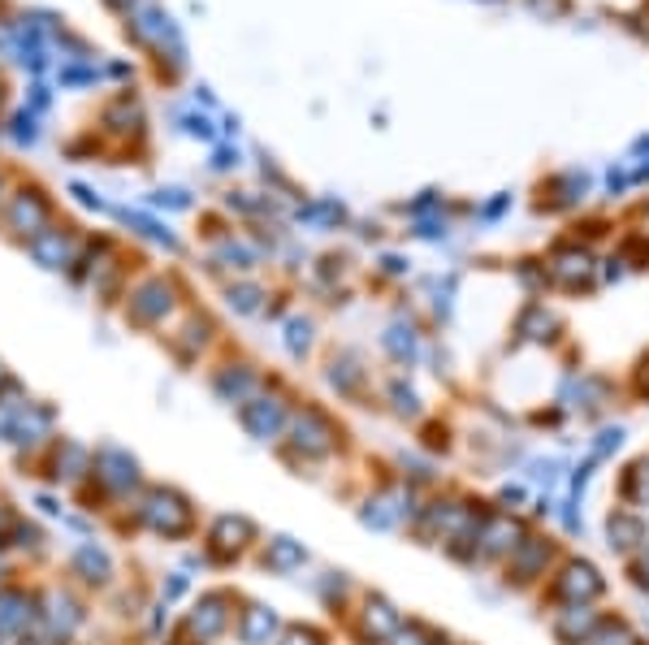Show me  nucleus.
Listing matches in <instances>:
<instances>
[{
  "label": "nucleus",
  "instance_id": "4468645a",
  "mask_svg": "<svg viewBox=\"0 0 649 645\" xmlns=\"http://www.w3.org/2000/svg\"><path fill=\"white\" fill-rule=\"evenodd\" d=\"M213 394L216 403H225V408H243L247 399H256L260 390H265V377H260V368L256 364H247V359H230V364H221L213 372Z\"/></svg>",
  "mask_w": 649,
  "mask_h": 645
},
{
  "label": "nucleus",
  "instance_id": "58836bf2",
  "mask_svg": "<svg viewBox=\"0 0 649 645\" xmlns=\"http://www.w3.org/2000/svg\"><path fill=\"white\" fill-rule=\"evenodd\" d=\"M628 572H633V585L649 593V546H641L637 555H633V564H628Z\"/></svg>",
  "mask_w": 649,
  "mask_h": 645
},
{
  "label": "nucleus",
  "instance_id": "9d476101",
  "mask_svg": "<svg viewBox=\"0 0 649 645\" xmlns=\"http://www.w3.org/2000/svg\"><path fill=\"white\" fill-rule=\"evenodd\" d=\"M290 416H294V403H290L282 390H260L256 399H247L243 408H238V425H243V433L251 437V442H282L287 437V425Z\"/></svg>",
  "mask_w": 649,
  "mask_h": 645
},
{
  "label": "nucleus",
  "instance_id": "1a4fd4ad",
  "mask_svg": "<svg viewBox=\"0 0 649 645\" xmlns=\"http://www.w3.org/2000/svg\"><path fill=\"white\" fill-rule=\"evenodd\" d=\"M66 576H70L74 589H82V593H109L118 585V559H113V551L100 537H82V542H74L70 555H66Z\"/></svg>",
  "mask_w": 649,
  "mask_h": 645
},
{
  "label": "nucleus",
  "instance_id": "a878e982",
  "mask_svg": "<svg viewBox=\"0 0 649 645\" xmlns=\"http://www.w3.org/2000/svg\"><path fill=\"white\" fill-rule=\"evenodd\" d=\"M31 403H35V394H31V390H26L18 377L0 381V437L9 433V425H13V421H18V416L31 408Z\"/></svg>",
  "mask_w": 649,
  "mask_h": 645
},
{
  "label": "nucleus",
  "instance_id": "4c0bfd02",
  "mask_svg": "<svg viewBox=\"0 0 649 645\" xmlns=\"http://www.w3.org/2000/svg\"><path fill=\"white\" fill-rule=\"evenodd\" d=\"M619 446H624V430H606L602 437H597V442H593L589 459L597 464V459H606V455H611V451H619Z\"/></svg>",
  "mask_w": 649,
  "mask_h": 645
},
{
  "label": "nucleus",
  "instance_id": "6ab92c4d",
  "mask_svg": "<svg viewBox=\"0 0 649 645\" xmlns=\"http://www.w3.org/2000/svg\"><path fill=\"white\" fill-rule=\"evenodd\" d=\"M519 542H524V529L511 515H485L481 542H477V559H511V551Z\"/></svg>",
  "mask_w": 649,
  "mask_h": 645
},
{
  "label": "nucleus",
  "instance_id": "f704fd0d",
  "mask_svg": "<svg viewBox=\"0 0 649 645\" xmlns=\"http://www.w3.org/2000/svg\"><path fill=\"white\" fill-rule=\"evenodd\" d=\"M31 507H35L44 520H57V524H61V520H66V511H70L66 499H61L57 490H35V494H31Z\"/></svg>",
  "mask_w": 649,
  "mask_h": 645
},
{
  "label": "nucleus",
  "instance_id": "bb28decb",
  "mask_svg": "<svg viewBox=\"0 0 649 645\" xmlns=\"http://www.w3.org/2000/svg\"><path fill=\"white\" fill-rule=\"evenodd\" d=\"M619 494L633 502V507H649V459H637V464L624 472Z\"/></svg>",
  "mask_w": 649,
  "mask_h": 645
},
{
  "label": "nucleus",
  "instance_id": "e433bc0d",
  "mask_svg": "<svg viewBox=\"0 0 649 645\" xmlns=\"http://www.w3.org/2000/svg\"><path fill=\"white\" fill-rule=\"evenodd\" d=\"M61 529H70V533H78V542L82 537H96V515L91 511H66V520H61Z\"/></svg>",
  "mask_w": 649,
  "mask_h": 645
},
{
  "label": "nucleus",
  "instance_id": "ddd939ff",
  "mask_svg": "<svg viewBox=\"0 0 649 645\" xmlns=\"http://www.w3.org/2000/svg\"><path fill=\"white\" fill-rule=\"evenodd\" d=\"M606 593V580L602 572L589 564V559H568L555 580H550V598L555 602H563V607H577V602H593V598H602Z\"/></svg>",
  "mask_w": 649,
  "mask_h": 645
},
{
  "label": "nucleus",
  "instance_id": "9b49d317",
  "mask_svg": "<svg viewBox=\"0 0 649 645\" xmlns=\"http://www.w3.org/2000/svg\"><path fill=\"white\" fill-rule=\"evenodd\" d=\"M399 629H403V611H399L385 593H363L360 611H356V620H351L356 642L360 645H390Z\"/></svg>",
  "mask_w": 649,
  "mask_h": 645
},
{
  "label": "nucleus",
  "instance_id": "473e14b6",
  "mask_svg": "<svg viewBox=\"0 0 649 645\" xmlns=\"http://www.w3.org/2000/svg\"><path fill=\"white\" fill-rule=\"evenodd\" d=\"M381 347L390 352L394 364H412V359H416V338H412V330H390V334L381 338Z\"/></svg>",
  "mask_w": 649,
  "mask_h": 645
},
{
  "label": "nucleus",
  "instance_id": "2eb2a0df",
  "mask_svg": "<svg viewBox=\"0 0 649 645\" xmlns=\"http://www.w3.org/2000/svg\"><path fill=\"white\" fill-rule=\"evenodd\" d=\"M282 615L269 602H243L238 620H234V642L238 645H273L282 637Z\"/></svg>",
  "mask_w": 649,
  "mask_h": 645
},
{
  "label": "nucleus",
  "instance_id": "423d86ee",
  "mask_svg": "<svg viewBox=\"0 0 649 645\" xmlns=\"http://www.w3.org/2000/svg\"><path fill=\"white\" fill-rule=\"evenodd\" d=\"M35 472L44 477L48 490H57V494H78V490L91 481V446L70 437V433H61V437L44 451V459L35 464Z\"/></svg>",
  "mask_w": 649,
  "mask_h": 645
},
{
  "label": "nucleus",
  "instance_id": "5701e85b",
  "mask_svg": "<svg viewBox=\"0 0 649 645\" xmlns=\"http://www.w3.org/2000/svg\"><path fill=\"white\" fill-rule=\"evenodd\" d=\"M31 252H35V260H40L44 269H66L74 260V234H61V225L40 230V234L31 238Z\"/></svg>",
  "mask_w": 649,
  "mask_h": 645
},
{
  "label": "nucleus",
  "instance_id": "0eeeda50",
  "mask_svg": "<svg viewBox=\"0 0 649 645\" xmlns=\"http://www.w3.org/2000/svg\"><path fill=\"white\" fill-rule=\"evenodd\" d=\"M251 546H260V529L251 515H213L209 520V533H204V559L209 568H234Z\"/></svg>",
  "mask_w": 649,
  "mask_h": 645
},
{
  "label": "nucleus",
  "instance_id": "cd10ccee",
  "mask_svg": "<svg viewBox=\"0 0 649 645\" xmlns=\"http://www.w3.org/2000/svg\"><path fill=\"white\" fill-rule=\"evenodd\" d=\"M385 399H390V412H394L399 421H416V416H421V394H416L407 381H390Z\"/></svg>",
  "mask_w": 649,
  "mask_h": 645
},
{
  "label": "nucleus",
  "instance_id": "7c9ffc66",
  "mask_svg": "<svg viewBox=\"0 0 649 645\" xmlns=\"http://www.w3.org/2000/svg\"><path fill=\"white\" fill-rule=\"evenodd\" d=\"M584 645H641V642H637V633H633L624 620H602L597 633H593Z\"/></svg>",
  "mask_w": 649,
  "mask_h": 645
},
{
  "label": "nucleus",
  "instance_id": "f3484780",
  "mask_svg": "<svg viewBox=\"0 0 649 645\" xmlns=\"http://www.w3.org/2000/svg\"><path fill=\"white\" fill-rule=\"evenodd\" d=\"M169 312H174V294H169L165 282H144V287L131 294V303H126V321H135L139 330L165 325Z\"/></svg>",
  "mask_w": 649,
  "mask_h": 645
},
{
  "label": "nucleus",
  "instance_id": "79ce46f5",
  "mask_svg": "<svg viewBox=\"0 0 649 645\" xmlns=\"http://www.w3.org/2000/svg\"><path fill=\"white\" fill-rule=\"evenodd\" d=\"M13 564H18V559L0 551V585H9V580H13Z\"/></svg>",
  "mask_w": 649,
  "mask_h": 645
},
{
  "label": "nucleus",
  "instance_id": "393cba45",
  "mask_svg": "<svg viewBox=\"0 0 649 645\" xmlns=\"http://www.w3.org/2000/svg\"><path fill=\"white\" fill-rule=\"evenodd\" d=\"M325 377H329V386H334L343 399H356L363 390V381H368V372H363V364L356 356H334Z\"/></svg>",
  "mask_w": 649,
  "mask_h": 645
},
{
  "label": "nucleus",
  "instance_id": "c9c22d12",
  "mask_svg": "<svg viewBox=\"0 0 649 645\" xmlns=\"http://www.w3.org/2000/svg\"><path fill=\"white\" fill-rule=\"evenodd\" d=\"M307 347H312V325L307 321H290L287 325V352L294 359L307 356Z\"/></svg>",
  "mask_w": 649,
  "mask_h": 645
},
{
  "label": "nucleus",
  "instance_id": "c756f323",
  "mask_svg": "<svg viewBox=\"0 0 649 645\" xmlns=\"http://www.w3.org/2000/svg\"><path fill=\"white\" fill-rule=\"evenodd\" d=\"M390 645H446V637L429 624H421V620H403V629L394 633Z\"/></svg>",
  "mask_w": 649,
  "mask_h": 645
},
{
  "label": "nucleus",
  "instance_id": "4be33fe9",
  "mask_svg": "<svg viewBox=\"0 0 649 645\" xmlns=\"http://www.w3.org/2000/svg\"><path fill=\"white\" fill-rule=\"evenodd\" d=\"M597 624H602V615L589 607V602H577V607H563L559 615H555V637L563 645H584L593 633H597Z\"/></svg>",
  "mask_w": 649,
  "mask_h": 645
},
{
  "label": "nucleus",
  "instance_id": "c85d7f7f",
  "mask_svg": "<svg viewBox=\"0 0 649 645\" xmlns=\"http://www.w3.org/2000/svg\"><path fill=\"white\" fill-rule=\"evenodd\" d=\"M169 629H174V607L169 602H160V598H152L144 611V633L152 642H165L169 637Z\"/></svg>",
  "mask_w": 649,
  "mask_h": 645
},
{
  "label": "nucleus",
  "instance_id": "f8f14e48",
  "mask_svg": "<svg viewBox=\"0 0 649 645\" xmlns=\"http://www.w3.org/2000/svg\"><path fill=\"white\" fill-rule=\"evenodd\" d=\"M40 620V585H0V637L18 642Z\"/></svg>",
  "mask_w": 649,
  "mask_h": 645
},
{
  "label": "nucleus",
  "instance_id": "ea45409f",
  "mask_svg": "<svg viewBox=\"0 0 649 645\" xmlns=\"http://www.w3.org/2000/svg\"><path fill=\"white\" fill-rule=\"evenodd\" d=\"M230 303H234L238 312H256V308H260V290H251V287L230 290Z\"/></svg>",
  "mask_w": 649,
  "mask_h": 645
},
{
  "label": "nucleus",
  "instance_id": "20e7f679",
  "mask_svg": "<svg viewBox=\"0 0 649 645\" xmlns=\"http://www.w3.org/2000/svg\"><path fill=\"white\" fill-rule=\"evenodd\" d=\"M234 620H238V593L204 589L191 602V611L169 629L165 645H216L234 633Z\"/></svg>",
  "mask_w": 649,
  "mask_h": 645
},
{
  "label": "nucleus",
  "instance_id": "c03bdc74",
  "mask_svg": "<svg viewBox=\"0 0 649 645\" xmlns=\"http://www.w3.org/2000/svg\"><path fill=\"white\" fill-rule=\"evenodd\" d=\"M0 645H13V642H9V637H0Z\"/></svg>",
  "mask_w": 649,
  "mask_h": 645
},
{
  "label": "nucleus",
  "instance_id": "aec40b11",
  "mask_svg": "<svg viewBox=\"0 0 649 645\" xmlns=\"http://www.w3.org/2000/svg\"><path fill=\"white\" fill-rule=\"evenodd\" d=\"M260 564L273 576H294L307 568V546L290 533H273L269 542H260Z\"/></svg>",
  "mask_w": 649,
  "mask_h": 645
},
{
  "label": "nucleus",
  "instance_id": "6e6552de",
  "mask_svg": "<svg viewBox=\"0 0 649 645\" xmlns=\"http://www.w3.org/2000/svg\"><path fill=\"white\" fill-rule=\"evenodd\" d=\"M416 490L407 486V481H390V486H381V490H372L368 499L360 502V524L363 529H372V533H399V529H407L412 520H416Z\"/></svg>",
  "mask_w": 649,
  "mask_h": 645
},
{
  "label": "nucleus",
  "instance_id": "2f4dec72",
  "mask_svg": "<svg viewBox=\"0 0 649 645\" xmlns=\"http://www.w3.org/2000/svg\"><path fill=\"white\" fill-rule=\"evenodd\" d=\"M273 645H329V633L316 629V624H287Z\"/></svg>",
  "mask_w": 649,
  "mask_h": 645
},
{
  "label": "nucleus",
  "instance_id": "f257e3e1",
  "mask_svg": "<svg viewBox=\"0 0 649 645\" xmlns=\"http://www.w3.org/2000/svg\"><path fill=\"white\" fill-rule=\"evenodd\" d=\"M147 490L144 464L135 451L118 446V442H100L91 446V481L74 494L82 502V511H122Z\"/></svg>",
  "mask_w": 649,
  "mask_h": 645
},
{
  "label": "nucleus",
  "instance_id": "a211bd4d",
  "mask_svg": "<svg viewBox=\"0 0 649 645\" xmlns=\"http://www.w3.org/2000/svg\"><path fill=\"white\" fill-rule=\"evenodd\" d=\"M606 542H611L615 555H637L641 546H649L646 515H641V511H628V507L611 511V515H606Z\"/></svg>",
  "mask_w": 649,
  "mask_h": 645
},
{
  "label": "nucleus",
  "instance_id": "412c9836",
  "mask_svg": "<svg viewBox=\"0 0 649 645\" xmlns=\"http://www.w3.org/2000/svg\"><path fill=\"white\" fill-rule=\"evenodd\" d=\"M4 555H13V559H44L48 555V529L40 520L18 515L13 529L4 533Z\"/></svg>",
  "mask_w": 649,
  "mask_h": 645
},
{
  "label": "nucleus",
  "instance_id": "f03ea898",
  "mask_svg": "<svg viewBox=\"0 0 649 645\" xmlns=\"http://www.w3.org/2000/svg\"><path fill=\"white\" fill-rule=\"evenodd\" d=\"M122 524L131 533H152L160 542H187L195 537L200 529V515H195V502L191 494H182L178 486H152L131 507H122Z\"/></svg>",
  "mask_w": 649,
  "mask_h": 645
},
{
  "label": "nucleus",
  "instance_id": "b1692460",
  "mask_svg": "<svg viewBox=\"0 0 649 645\" xmlns=\"http://www.w3.org/2000/svg\"><path fill=\"white\" fill-rule=\"evenodd\" d=\"M312 593L321 598L325 611H347L356 589H351V576L347 572H321L316 580H312Z\"/></svg>",
  "mask_w": 649,
  "mask_h": 645
},
{
  "label": "nucleus",
  "instance_id": "72a5a7b5",
  "mask_svg": "<svg viewBox=\"0 0 649 645\" xmlns=\"http://www.w3.org/2000/svg\"><path fill=\"white\" fill-rule=\"evenodd\" d=\"M187 593H191V572H182V568H174V572H165V580H160V593H156V598L174 607V602H182Z\"/></svg>",
  "mask_w": 649,
  "mask_h": 645
},
{
  "label": "nucleus",
  "instance_id": "a19ab883",
  "mask_svg": "<svg viewBox=\"0 0 649 645\" xmlns=\"http://www.w3.org/2000/svg\"><path fill=\"white\" fill-rule=\"evenodd\" d=\"M13 520H18V507L9 499H0V551H4V533L13 529Z\"/></svg>",
  "mask_w": 649,
  "mask_h": 645
},
{
  "label": "nucleus",
  "instance_id": "dca6fc26",
  "mask_svg": "<svg viewBox=\"0 0 649 645\" xmlns=\"http://www.w3.org/2000/svg\"><path fill=\"white\" fill-rule=\"evenodd\" d=\"M550 559H555V546H550L546 537H524V542L511 551V559H506V580H511V585H533V580L546 576Z\"/></svg>",
  "mask_w": 649,
  "mask_h": 645
},
{
  "label": "nucleus",
  "instance_id": "39448f33",
  "mask_svg": "<svg viewBox=\"0 0 649 645\" xmlns=\"http://www.w3.org/2000/svg\"><path fill=\"white\" fill-rule=\"evenodd\" d=\"M61 437V412H57V403H44V399H35L13 425L9 433L0 437L4 446H9V455L18 459V464H40L44 459V451L53 446Z\"/></svg>",
  "mask_w": 649,
  "mask_h": 645
},
{
  "label": "nucleus",
  "instance_id": "37998d69",
  "mask_svg": "<svg viewBox=\"0 0 649 645\" xmlns=\"http://www.w3.org/2000/svg\"><path fill=\"white\" fill-rule=\"evenodd\" d=\"M9 377H13V372H9V368H4V364H0V381H9Z\"/></svg>",
  "mask_w": 649,
  "mask_h": 645
},
{
  "label": "nucleus",
  "instance_id": "7ed1b4c3",
  "mask_svg": "<svg viewBox=\"0 0 649 645\" xmlns=\"http://www.w3.org/2000/svg\"><path fill=\"white\" fill-rule=\"evenodd\" d=\"M278 446H282V459L299 464V468H312V464H325V459L338 455V446H343V425H338L325 408L303 403V408H294V416H290V425H287V437H282Z\"/></svg>",
  "mask_w": 649,
  "mask_h": 645
}]
</instances>
